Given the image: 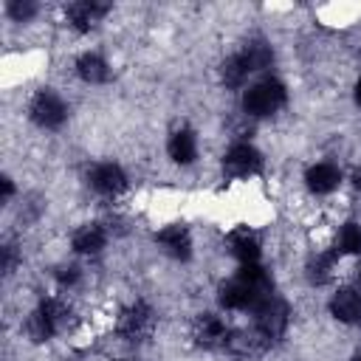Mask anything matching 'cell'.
<instances>
[{"label": "cell", "mask_w": 361, "mask_h": 361, "mask_svg": "<svg viewBox=\"0 0 361 361\" xmlns=\"http://www.w3.org/2000/svg\"><path fill=\"white\" fill-rule=\"evenodd\" d=\"M268 296H274V282L259 262L240 265L237 276L223 282L217 290V302L226 310H251L254 313Z\"/></svg>", "instance_id": "1"}, {"label": "cell", "mask_w": 361, "mask_h": 361, "mask_svg": "<svg viewBox=\"0 0 361 361\" xmlns=\"http://www.w3.org/2000/svg\"><path fill=\"white\" fill-rule=\"evenodd\" d=\"M68 322H71V307H68L62 299L51 296V299H42V302L28 313V319H25V336H28L31 341H48V338H54Z\"/></svg>", "instance_id": "2"}, {"label": "cell", "mask_w": 361, "mask_h": 361, "mask_svg": "<svg viewBox=\"0 0 361 361\" xmlns=\"http://www.w3.org/2000/svg\"><path fill=\"white\" fill-rule=\"evenodd\" d=\"M285 99H288L285 85H282L279 79H271V76H268V79L254 82V85L243 93V110H245L248 116H254V118L274 116L276 110L285 107Z\"/></svg>", "instance_id": "3"}, {"label": "cell", "mask_w": 361, "mask_h": 361, "mask_svg": "<svg viewBox=\"0 0 361 361\" xmlns=\"http://www.w3.org/2000/svg\"><path fill=\"white\" fill-rule=\"evenodd\" d=\"M152 327H155V313H152V307L147 302L127 305L121 310V316H118V324H116L118 336L124 341H130V344H138V341L149 338L152 336Z\"/></svg>", "instance_id": "4"}, {"label": "cell", "mask_w": 361, "mask_h": 361, "mask_svg": "<svg viewBox=\"0 0 361 361\" xmlns=\"http://www.w3.org/2000/svg\"><path fill=\"white\" fill-rule=\"evenodd\" d=\"M262 172V155L248 141H237L223 155V175L226 178H254Z\"/></svg>", "instance_id": "5"}, {"label": "cell", "mask_w": 361, "mask_h": 361, "mask_svg": "<svg viewBox=\"0 0 361 361\" xmlns=\"http://www.w3.org/2000/svg\"><path fill=\"white\" fill-rule=\"evenodd\" d=\"M28 118L42 130H56L68 118V104L54 90H39L28 104Z\"/></svg>", "instance_id": "6"}, {"label": "cell", "mask_w": 361, "mask_h": 361, "mask_svg": "<svg viewBox=\"0 0 361 361\" xmlns=\"http://www.w3.org/2000/svg\"><path fill=\"white\" fill-rule=\"evenodd\" d=\"M288 319H290V310H288V305H285L279 296H268V299L254 310V327H257L265 338H271V341H276V338L288 330Z\"/></svg>", "instance_id": "7"}, {"label": "cell", "mask_w": 361, "mask_h": 361, "mask_svg": "<svg viewBox=\"0 0 361 361\" xmlns=\"http://www.w3.org/2000/svg\"><path fill=\"white\" fill-rule=\"evenodd\" d=\"M87 186L99 195V197H118L127 189V175L118 164L113 161H102L87 172Z\"/></svg>", "instance_id": "8"}, {"label": "cell", "mask_w": 361, "mask_h": 361, "mask_svg": "<svg viewBox=\"0 0 361 361\" xmlns=\"http://www.w3.org/2000/svg\"><path fill=\"white\" fill-rule=\"evenodd\" d=\"M228 336H231L228 324H226L220 316H214V313H200V316L195 319V324H192V338H195V344H200V347H206V350L226 347V344H228Z\"/></svg>", "instance_id": "9"}, {"label": "cell", "mask_w": 361, "mask_h": 361, "mask_svg": "<svg viewBox=\"0 0 361 361\" xmlns=\"http://www.w3.org/2000/svg\"><path fill=\"white\" fill-rule=\"evenodd\" d=\"M110 11V6L107 3H96V0H79V3H71L68 8H65V17H68V25L71 28H76V31H90V28H96L102 20H104V14Z\"/></svg>", "instance_id": "10"}, {"label": "cell", "mask_w": 361, "mask_h": 361, "mask_svg": "<svg viewBox=\"0 0 361 361\" xmlns=\"http://www.w3.org/2000/svg\"><path fill=\"white\" fill-rule=\"evenodd\" d=\"M226 248L231 257H237L243 265H251L259 259V237L248 226H237L226 234Z\"/></svg>", "instance_id": "11"}, {"label": "cell", "mask_w": 361, "mask_h": 361, "mask_svg": "<svg viewBox=\"0 0 361 361\" xmlns=\"http://www.w3.org/2000/svg\"><path fill=\"white\" fill-rule=\"evenodd\" d=\"M155 243L161 245L164 254H169L172 259H189L192 254V237L186 231V226L180 223H169L155 234Z\"/></svg>", "instance_id": "12"}, {"label": "cell", "mask_w": 361, "mask_h": 361, "mask_svg": "<svg viewBox=\"0 0 361 361\" xmlns=\"http://www.w3.org/2000/svg\"><path fill=\"white\" fill-rule=\"evenodd\" d=\"M271 344H274L271 338H265V336H262L257 327H251V330H231L226 350H228L231 355L251 358V355H262V353H265Z\"/></svg>", "instance_id": "13"}, {"label": "cell", "mask_w": 361, "mask_h": 361, "mask_svg": "<svg viewBox=\"0 0 361 361\" xmlns=\"http://www.w3.org/2000/svg\"><path fill=\"white\" fill-rule=\"evenodd\" d=\"M330 313L344 324L361 322V293L355 288H338L330 299Z\"/></svg>", "instance_id": "14"}, {"label": "cell", "mask_w": 361, "mask_h": 361, "mask_svg": "<svg viewBox=\"0 0 361 361\" xmlns=\"http://www.w3.org/2000/svg\"><path fill=\"white\" fill-rule=\"evenodd\" d=\"M305 183L313 195H330L333 189H338L341 183V169L330 161H322V164H313L305 175Z\"/></svg>", "instance_id": "15"}, {"label": "cell", "mask_w": 361, "mask_h": 361, "mask_svg": "<svg viewBox=\"0 0 361 361\" xmlns=\"http://www.w3.org/2000/svg\"><path fill=\"white\" fill-rule=\"evenodd\" d=\"M166 152H169V158H172L175 164H180V166L192 164V161L197 158V138H195V133H192L189 127H178V130L169 135V141H166Z\"/></svg>", "instance_id": "16"}, {"label": "cell", "mask_w": 361, "mask_h": 361, "mask_svg": "<svg viewBox=\"0 0 361 361\" xmlns=\"http://www.w3.org/2000/svg\"><path fill=\"white\" fill-rule=\"evenodd\" d=\"M104 243H107V231H104L99 223H85V226H79V228L73 231V237H71L73 251H76V254H85V257L99 254V251L104 248Z\"/></svg>", "instance_id": "17"}, {"label": "cell", "mask_w": 361, "mask_h": 361, "mask_svg": "<svg viewBox=\"0 0 361 361\" xmlns=\"http://www.w3.org/2000/svg\"><path fill=\"white\" fill-rule=\"evenodd\" d=\"M76 76H79L82 82H87V85H102V82H107L110 68H107V62H104L99 54L87 51V54H82V56L76 59Z\"/></svg>", "instance_id": "18"}, {"label": "cell", "mask_w": 361, "mask_h": 361, "mask_svg": "<svg viewBox=\"0 0 361 361\" xmlns=\"http://www.w3.org/2000/svg\"><path fill=\"white\" fill-rule=\"evenodd\" d=\"M248 73H251V71H248L243 54H231V56L220 65V79H223L226 87H240V85L248 79Z\"/></svg>", "instance_id": "19"}, {"label": "cell", "mask_w": 361, "mask_h": 361, "mask_svg": "<svg viewBox=\"0 0 361 361\" xmlns=\"http://www.w3.org/2000/svg\"><path fill=\"white\" fill-rule=\"evenodd\" d=\"M336 259H338V251H322V254L310 257V262H307V276H310V282H316V285L327 282L330 274H333V268H336Z\"/></svg>", "instance_id": "20"}, {"label": "cell", "mask_w": 361, "mask_h": 361, "mask_svg": "<svg viewBox=\"0 0 361 361\" xmlns=\"http://www.w3.org/2000/svg\"><path fill=\"white\" fill-rule=\"evenodd\" d=\"M240 54H243V59H245V65H248L251 73L265 71V68L274 62V54H271V48H268L265 42H248Z\"/></svg>", "instance_id": "21"}, {"label": "cell", "mask_w": 361, "mask_h": 361, "mask_svg": "<svg viewBox=\"0 0 361 361\" xmlns=\"http://www.w3.org/2000/svg\"><path fill=\"white\" fill-rule=\"evenodd\" d=\"M336 251L338 254H361V226L358 223H344L341 226Z\"/></svg>", "instance_id": "22"}, {"label": "cell", "mask_w": 361, "mask_h": 361, "mask_svg": "<svg viewBox=\"0 0 361 361\" xmlns=\"http://www.w3.org/2000/svg\"><path fill=\"white\" fill-rule=\"evenodd\" d=\"M8 17H14L17 23H25V20H31L34 14H37V6L31 3V0H14V3H8Z\"/></svg>", "instance_id": "23"}, {"label": "cell", "mask_w": 361, "mask_h": 361, "mask_svg": "<svg viewBox=\"0 0 361 361\" xmlns=\"http://www.w3.org/2000/svg\"><path fill=\"white\" fill-rule=\"evenodd\" d=\"M56 282H59L62 288H73V285L79 282V268H76V265H59V268H56Z\"/></svg>", "instance_id": "24"}, {"label": "cell", "mask_w": 361, "mask_h": 361, "mask_svg": "<svg viewBox=\"0 0 361 361\" xmlns=\"http://www.w3.org/2000/svg\"><path fill=\"white\" fill-rule=\"evenodd\" d=\"M14 262H17V251H14V245H11V243H6V245H3V271H6V274H11Z\"/></svg>", "instance_id": "25"}, {"label": "cell", "mask_w": 361, "mask_h": 361, "mask_svg": "<svg viewBox=\"0 0 361 361\" xmlns=\"http://www.w3.org/2000/svg\"><path fill=\"white\" fill-rule=\"evenodd\" d=\"M11 192H14V186H11V178H3V203H8Z\"/></svg>", "instance_id": "26"}, {"label": "cell", "mask_w": 361, "mask_h": 361, "mask_svg": "<svg viewBox=\"0 0 361 361\" xmlns=\"http://www.w3.org/2000/svg\"><path fill=\"white\" fill-rule=\"evenodd\" d=\"M353 186L361 192V169H355V172H353Z\"/></svg>", "instance_id": "27"}, {"label": "cell", "mask_w": 361, "mask_h": 361, "mask_svg": "<svg viewBox=\"0 0 361 361\" xmlns=\"http://www.w3.org/2000/svg\"><path fill=\"white\" fill-rule=\"evenodd\" d=\"M355 104H358V107H361V79H358V82H355Z\"/></svg>", "instance_id": "28"}, {"label": "cell", "mask_w": 361, "mask_h": 361, "mask_svg": "<svg viewBox=\"0 0 361 361\" xmlns=\"http://www.w3.org/2000/svg\"><path fill=\"white\" fill-rule=\"evenodd\" d=\"M353 361H361V353H355V355H353Z\"/></svg>", "instance_id": "29"}, {"label": "cell", "mask_w": 361, "mask_h": 361, "mask_svg": "<svg viewBox=\"0 0 361 361\" xmlns=\"http://www.w3.org/2000/svg\"><path fill=\"white\" fill-rule=\"evenodd\" d=\"M358 279H361V262H358Z\"/></svg>", "instance_id": "30"}, {"label": "cell", "mask_w": 361, "mask_h": 361, "mask_svg": "<svg viewBox=\"0 0 361 361\" xmlns=\"http://www.w3.org/2000/svg\"><path fill=\"white\" fill-rule=\"evenodd\" d=\"M121 361H133V358H121Z\"/></svg>", "instance_id": "31"}]
</instances>
